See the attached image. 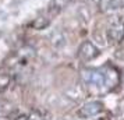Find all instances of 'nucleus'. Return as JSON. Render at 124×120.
Masks as SVG:
<instances>
[{
  "label": "nucleus",
  "mask_w": 124,
  "mask_h": 120,
  "mask_svg": "<svg viewBox=\"0 0 124 120\" xmlns=\"http://www.w3.org/2000/svg\"><path fill=\"white\" fill-rule=\"evenodd\" d=\"M124 38V23L116 21L109 27L107 31V39L110 43H118Z\"/></svg>",
  "instance_id": "nucleus-1"
},
{
  "label": "nucleus",
  "mask_w": 124,
  "mask_h": 120,
  "mask_svg": "<svg viewBox=\"0 0 124 120\" xmlns=\"http://www.w3.org/2000/svg\"><path fill=\"white\" fill-rule=\"evenodd\" d=\"M49 23H50V18H47V17H39V18H36L34 21V28L35 29H43L46 28L47 25H49Z\"/></svg>",
  "instance_id": "nucleus-7"
},
{
  "label": "nucleus",
  "mask_w": 124,
  "mask_h": 120,
  "mask_svg": "<svg viewBox=\"0 0 124 120\" xmlns=\"http://www.w3.org/2000/svg\"><path fill=\"white\" fill-rule=\"evenodd\" d=\"M105 10H116L121 6V0H102Z\"/></svg>",
  "instance_id": "nucleus-5"
},
{
  "label": "nucleus",
  "mask_w": 124,
  "mask_h": 120,
  "mask_svg": "<svg viewBox=\"0 0 124 120\" xmlns=\"http://www.w3.org/2000/svg\"><path fill=\"white\" fill-rule=\"evenodd\" d=\"M8 82H10V78H8V75H6V74H0V87L6 88V87L8 85Z\"/></svg>",
  "instance_id": "nucleus-8"
},
{
  "label": "nucleus",
  "mask_w": 124,
  "mask_h": 120,
  "mask_svg": "<svg viewBox=\"0 0 124 120\" xmlns=\"http://www.w3.org/2000/svg\"><path fill=\"white\" fill-rule=\"evenodd\" d=\"M71 0H52L50 4H49V13L52 16H56L59 13L64 10V7L67 6Z\"/></svg>",
  "instance_id": "nucleus-3"
},
{
  "label": "nucleus",
  "mask_w": 124,
  "mask_h": 120,
  "mask_svg": "<svg viewBox=\"0 0 124 120\" xmlns=\"http://www.w3.org/2000/svg\"><path fill=\"white\" fill-rule=\"evenodd\" d=\"M99 55V50H98V48H96L92 42H84L82 45L79 46V50H78V56L85 60V62H89L92 59H95L96 56Z\"/></svg>",
  "instance_id": "nucleus-2"
},
{
  "label": "nucleus",
  "mask_w": 124,
  "mask_h": 120,
  "mask_svg": "<svg viewBox=\"0 0 124 120\" xmlns=\"http://www.w3.org/2000/svg\"><path fill=\"white\" fill-rule=\"evenodd\" d=\"M101 1H102V0H88V3H89V4H92V6H98Z\"/></svg>",
  "instance_id": "nucleus-9"
},
{
  "label": "nucleus",
  "mask_w": 124,
  "mask_h": 120,
  "mask_svg": "<svg viewBox=\"0 0 124 120\" xmlns=\"http://www.w3.org/2000/svg\"><path fill=\"white\" fill-rule=\"evenodd\" d=\"M99 109H101V105L98 102H91L88 105H85V108L82 110H85V116H91V114H95Z\"/></svg>",
  "instance_id": "nucleus-6"
},
{
  "label": "nucleus",
  "mask_w": 124,
  "mask_h": 120,
  "mask_svg": "<svg viewBox=\"0 0 124 120\" xmlns=\"http://www.w3.org/2000/svg\"><path fill=\"white\" fill-rule=\"evenodd\" d=\"M50 40L56 48H60V46L66 45V36H64V34H63L62 31H54V32H52Z\"/></svg>",
  "instance_id": "nucleus-4"
},
{
  "label": "nucleus",
  "mask_w": 124,
  "mask_h": 120,
  "mask_svg": "<svg viewBox=\"0 0 124 120\" xmlns=\"http://www.w3.org/2000/svg\"><path fill=\"white\" fill-rule=\"evenodd\" d=\"M17 120H27V117H25V116H20Z\"/></svg>",
  "instance_id": "nucleus-10"
}]
</instances>
